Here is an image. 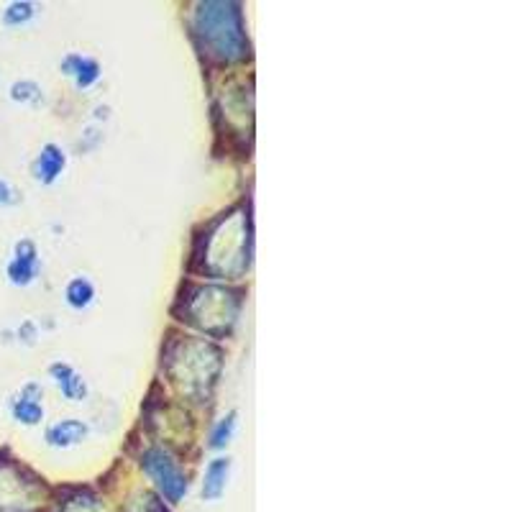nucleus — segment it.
<instances>
[{"label":"nucleus","mask_w":512,"mask_h":512,"mask_svg":"<svg viewBox=\"0 0 512 512\" xmlns=\"http://www.w3.org/2000/svg\"><path fill=\"white\" fill-rule=\"evenodd\" d=\"M198 36L203 39L205 54L233 62V59L249 57V39H246L241 6L236 3H203L198 8Z\"/></svg>","instance_id":"f257e3e1"},{"label":"nucleus","mask_w":512,"mask_h":512,"mask_svg":"<svg viewBox=\"0 0 512 512\" xmlns=\"http://www.w3.org/2000/svg\"><path fill=\"white\" fill-rule=\"evenodd\" d=\"M141 466L146 469V474L157 482V487L162 489V495L169 502H180L187 492V479L182 474V469L177 466V461L164 451V448H149L141 459Z\"/></svg>","instance_id":"f03ea898"},{"label":"nucleus","mask_w":512,"mask_h":512,"mask_svg":"<svg viewBox=\"0 0 512 512\" xmlns=\"http://www.w3.org/2000/svg\"><path fill=\"white\" fill-rule=\"evenodd\" d=\"M36 274H39V254H36L34 241L21 239L8 264V280L18 287H26L36 280Z\"/></svg>","instance_id":"7ed1b4c3"},{"label":"nucleus","mask_w":512,"mask_h":512,"mask_svg":"<svg viewBox=\"0 0 512 512\" xmlns=\"http://www.w3.org/2000/svg\"><path fill=\"white\" fill-rule=\"evenodd\" d=\"M64 162H67V159H64L62 149H59L57 144H47L44 149H41L39 159H36L34 164L36 180L44 182V185H52V182L62 175Z\"/></svg>","instance_id":"20e7f679"},{"label":"nucleus","mask_w":512,"mask_h":512,"mask_svg":"<svg viewBox=\"0 0 512 512\" xmlns=\"http://www.w3.org/2000/svg\"><path fill=\"white\" fill-rule=\"evenodd\" d=\"M228 472H231V459H213L205 469V482H203V497L205 500H221L226 492Z\"/></svg>","instance_id":"39448f33"},{"label":"nucleus","mask_w":512,"mask_h":512,"mask_svg":"<svg viewBox=\"0 0 512 512\" xmlns=\"http://www.w3.org/2000/svg\"><path fill=\"white\" fill-rule=\"evenodd\" d=\"M39 395L41 390L36 384H29V387H26L24 395L13 402V415H16V420H21V423L26 425H36L44 420V408H41Z\"/></svg>","instance_id":"423d86ee"},{"label":"nucleus","mask_w":512,"mask_h":512,"mask_svg":"<svg viewBox=\"0 0 512 512\" xmlns=\"http://www.w3.org/2000/svg\"><path fill=\"white\" fill-rule=\"evenodd\" d=\"M62 70L67 75H75L77 88H90L100 77V64L90 57H80V54H70L62 62Z\"/></svg>","instance_id":"0eeeda50"},{"label":"nucleus","mask_w":512,"mask_h":512,"mask_svg":"<svg viewBox=\"0 0 512 512\" xmlns=\"http://www.w3.org/2000/svg\"><path fill=\"white\" fill-rule=\"evenodd\" d=\"M52 377L57 382V387L62 390L64 397H70V400H82V397L88 395V387L82 382L80 374L70 367V364H52Z\"/></svg>","instance_id":"6e6552de"},{"label":"nucleus","mask_w":512,"mask_h":512,"mask_svg":"<svg viewBox=\"0 0 512 512\" xmlns=\"http://www.w3.org/2000/svg\"><path fill=\"white\" fill-rule=\"evenodd\" d=\"M85 436H88V425L82 423V420H62V423L49 428L47 441L52 443L54 448H67L80 443Z\"/></svg>","instance_id":"1a4fd4ad"},{"label":"nucleus","mask_w":512,"mask_h":512,"mask_svg":"<svg viewBox=\"0 0 512 512\" xmlns=\"http://www.w3.org/2000/svg\"><path fill=\"white\" fill-rule=\"evenodd\" d=\"M93 297H95V287L88 277H75V280L67 285V303H70L75 310L88 308V305L93 303Z\"/></svg>","instance_id":"9d476101"},{"label":"nucleus","mask_w":512,"mask_h":512,"mask_svg":"<svg viewBox=\"0 0 512 512\" xmlns=\"http://www.w3.org/2000/svg\"><path fill=\"white\" fill-rule=\"evenodd\" d=\"M233 431H236V413H228L226 418L218 420V425L210 433V446L223 448L233 438Z\"/></svg>","instance_id":"9b49d317"},{"label":"nucleus","mask_w":512,"mask_h":512,"mask_svg":"<svg viewBox=\"0 0 512 512\" xmlns=\"http://www.w3.org/2000/svg\"><path fill=\"white\" fill-rule=\"evenodd\" d=\"M31 16H34V6H31V3H11L8 11L3 13V24L21 26L26 24V21H31Z\"/></svg>","instance_id":"f8f14e48"},{"label":"nucleus","mask_w":512,"mask_h":512,"mask_svg":"<svg viewBox=\"0 0 512 512\" xmlns=\"http://www.w3.org/2000/svg\"><path fill=\"white\" fill-rule=\"evenodd\" d=\"M11 98L16 100V103H31V100H39L41 98V90L36 82L31 80H24V82H16L11 88Z\"/></svg>","instance_id":"ddd939ff"},{"label":"nucleus","mask_w":512,"mask_h":512,"mask_svg":"<svg viewBox=\"0 0 512 512\" xmlns=\"http://www.w3.org/2000/svg\"><path fill=\"white\" fill-rule=\"evenodd\" d=\"M18 203V195L6 180H0V205H13Z\"/></svg>","instance_id":"4468645a"}]
</instances>
